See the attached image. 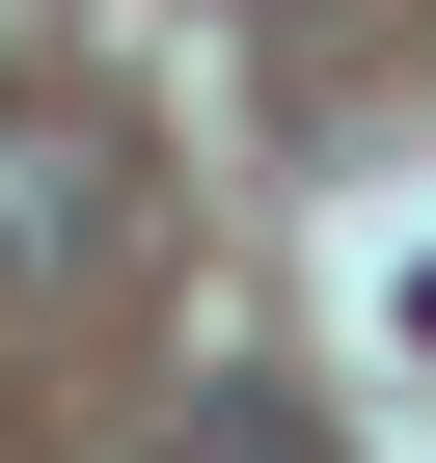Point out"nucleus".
Returning a JSON list of instances; mask_svg holds the SVG:
<instances>
[{
    "label": "nucleus",
    "mask_w": 436,
    "mask_h": 463,
    "mask_svg": "<svg viewBox=\"0 0 436 463\" xmlns=\"http://www.w3.org/2000/svg\"><path fill=\"white\" fill-rule=\"evenodd\" d=\"M82 273H109V137L0 109V300H82Z\"/></svg>",
    "instance_id": "f257e3e1"
},
{
    "label": "nucleus",
    "mask_w": 436,
    "mask_h": 463,
    "mask_svg": "<svg viewBox=\"0 0 436 463\" xmlns=\"http://www.w3.org/2000/svg\"><path fill=\"white\" fill-rule=\"evenodd\" d=\"M191 463H300V436H273V382H218V409H191Z\"/></svg>",
    "instance_id": "f03ea898"
},
{
    "label": "nucleus",
    "mask_w": 436,
    "mask_h": 463,
    "mask_svg": "<svg viewBox=\"0 0 436 463\" xmlns=\"http://www.w3.org/2000/svg\"><path fill=\"white\" fill-rule=\"evenodd\" d=\"M409 327H436V273H409Z\"/></svg>",
    "instance_id": "7ed1b4c3"
}]
</instances>
